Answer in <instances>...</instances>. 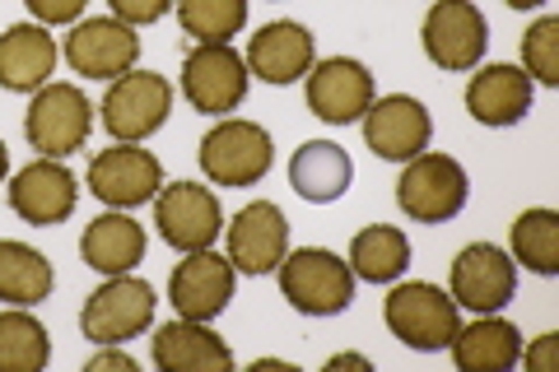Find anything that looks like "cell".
I'll return each mask as SVG.
<instances>
[{
	"label": "cell",
	"mask_w": 559,
	"mask_h": 372,
	"mask_svg": "<svg viewBox=\"0 0 559 372\" xmlns=\"http://www.w3.org/2000/svg\"><path fill=\"white\" fill-rule=\"evenodd\" d=\"M280 293L285 303L304 316H341L355 303V271L349 261L326 252V247H299V252H285V261L275 265Z\"/></svg>",
	"instance_id": "obj_1"
},
{
	"label": "cell",
	"mask_w": 559,
	"mask_h": 372,
	"mask_svg": "<svg viewBox=\"0 0 559 372\" xmlns=\"http://www.w3.org/2000/svg\"><path fill=\"white\" fill-rule=\"evenodd\" d=\"M382 322H388V331L406 349L439 353L452 345L462 316H457V303H452L448 289L429 285V279H401V285H392V293L382 298Z\"/></svg>",
	"instance_id": "obj_2"
},
{
	"label": "cell",
	"mask_w": 559,
	"mask_h": 372,
	"mask_svg": "<svg viewBox=\"0 0 559 372\" xmlns=\"http://www.w3.org/2000/svg\"><path fill=\"white\" fill-rule=\"evenodd\" d=\"M154 308H159V293L150 279H140L135 271L103 275V285L80 308V335L94 345H127L150 331Z\"/></svg>",
	"instance_id": "obj_3"
},
{
	"label": "cell",
	"mask_w": 559,
	"mask_h": 372,
	"mask_svg": "<svg viewBox=\"0 0 559 372\" xmlns=\"http://www.w3.org/2000/svg\"><path fill=\"white\" fill-rule=\"evenodd\" d=\"M471 196V182H466V168L457 164L452 154H415L406 158V168L396 177V205L401 215L415 219V224H448L466 209Z\"/></svg>",
	"instance_id": "obj_4"
},
{
	"label": "cell",
	"mask_w": 559,
	"mask_h": 372,
	"mask_svg": "<svg viewBox=\"0 0 559 372\" xmlns=\"http://www.w3.org/2000/svg\"><path fill=\"white\" fill-rule=\"evenodd\" d=\"M201 172L215 187H257L275 164L271 131L248 117H224L201 135Z\"/></svg>",
	"instance_id": "obj_5"
},
{
	"label": "cell",
	"mask_w": 559,
	"mask_h": 372,
	"mask_svg": "<svg viewBox=\"0 0 559 372\" xmlns=\"http://www.w3.org/2000/svg\"><path fill=\"white\" fill-rule=\"evenodd\" d=\"M90 131H94V103L84 98V88L61 84V80L57 84L47 80L24 112V140L43 158H66L84 149Z\"/></svg>",
	"instance_id": "obj_6"
},
{
	"label": "cell",
	"mask_w": 559,
	"mask_h": 372,
	"mask_svg": "<svg viewBox=\"0 0 559 372\" xmlns=\"http://www.w3.org/2000/svg\"><path fill=\"white\" fill-rule=\"evenodd\" d=\"M173 112V84L159 70H127L103 94V131L121 145H140L168 121Z\"/></svg>",
	"instance_id": "obj_7"
},
{
	"label": "cell",
	"mask_w": 559,
	"mask_h": 372,
	"mask_svg": "<svg viewBox=\"0 0 559 372\" xmlns=\"http://www.w3.org/2000/svg\"><path fill=\"white\" fill-rule=\"evenodd\" d=\"M248 84H252V70L229 43H197L182 57V94L205 117H224L242 108Z\"/></svg>",
	"instance_id": "obj_8"
},
{
	"label": "cell",
	"mask_w": 559,
	"mask_h": 372,
	"mask_svg": "<svg viewBox=\"0 0 559 372\" xmlns=\"http://www.w3.org/2000/svg\"><path fill=\"white\" fill-rule=\"evenodd\" d=\"M84 187L108 205V209H140L159 196L164 187V164L159 154L140 149V145H108L90 158V172H84Z\"/></svg>",
	"instance_id": "obj_9"
},
{
	"label": "cell",
	"mask_w": 559,
	"mask_h": 372,
	"mask_svg": "<svg viewBox=\"0 0 559 372\" xmlns=\"http://www.w3.org/2000/svg\"><path fill=\"white\" fill-rule=\"evenodd\" d=\"M154 228L173 252H205L224 233V209L201 182H164L154 196Z\"/></svg>",
	"instance_id": "obj_10"
},
{
	"label": "cell",
	"mask_w": 559,
	"mask_h": 372,
	"mask_svg": "<svg viewBox=\"0 0 559 372\" xmlns=\"http://www.w3.org/2000/svg\"><path fill=\"white\" fill-rule=\"evenodd\" d=\"M419 43H425V57L433 65L457 75V70H476L485 61L489 24L471 0H433L425 24H419Z\"/></svg>",
	"instance_id": "obj_11"
},
{
	"label": "cell",
	"mask_w": 559,
	"mask_h": 372,
	"mask_svg": "<svg viewBox=\"0 0 559 372\" xmlns=\"http://www.w3.org/2000/svg\"><path fill=\"white\" fill-rule=\"evenodd\" d=\"M66 61L75 75L84 80H117L135 70L140 61V33L131 24H121L117 14H94V20H80L70 24L66 33Z\"/></svg>",
	"instance_id": "obj_12"
},
{
	"label": "cell",
	"mask_w": 559,
	"mask_h": 372,
	"mask_svg": "<svg viewBox=\"0 0 559 372\" xmlns=\"http://www.w3.org/2000/svg\"><path fill=\"white\" fill-rule=\"evenodd\" d=\"M304 94H308V112L326 121V127H349L369 112V103L378 98L373 70L355 61V57H326L312 61V70L304 75Z\"/></svg>",
	"instance_id": "obj_13"
},
{
	"label": "cell",
	"mask_w": 559,
	"mask_h": 372,
	"mask_svg": "<svg viewBox=\"0 0 559 372\" xmlns=\"http://www.w3.org/2000/svg\"><path fill=\"white\" fill-rule=\"evenodd\" d=\"M518 293V261L495 242H471L452 261V303L466 312H503Z\"/></svg>",
	"instance_id": "obj_14"
},
{
	"label": "cell",
	"mask_w": 559,
	"mask_h": 372,
	"mask_svg": "<svg viewBox=\"0 0 559 372\" xmlns=\"http://www.w3.org/2000/svg\"><path fill=\"white\" fill-rule=\"evenodd\" d=\"M238 271L229 256L219 252H182V261L168 275V303L187 322H215V316L234 303Z\"/></svg>",
	"instance_id": "obj_15"
},
{
	"label": "cell",
	"mask_w": 559,
	"mask_h": 372,
	"mask_svg": "<svg viewBox=\"0 0 559 372\" xmlns=\"http://www.w3.org/2000/svg\"><path fill=\"white\" fill-rule=\"evenodd\" d=\"M364 145L388 164H406V158L425 154L433 140V117L419 98L411 94H382L369 103V112L359 117Z\"/></svg>",
	"instance_id": "obj_16"
},
{
	"label": "cell",
	"mask_w": 559,
	"mask_h": 372,
	"mask_svg": "<svg viewBox=\"0 0 559 372\" xmlns=\"http://www.w3.org/2000/svg\"><path fill=\"white\" fill-rule=\"evenodd\" d=\"M80 205V182L61 158H33L10 177V209L33 228L66 224Z\"/></svg>",
	"instance_id": "obj_17"
},
{
	"label": "cell",
	"mask_w": 559,
	"mask_h": 372,
	"mask_svg": "<svg viewBox=\"0 0 559 372\" xmlns=\"http://www.w3.org/2000/svg\"><path fill=\"white\" fill-rule=\"evenodd\" d=\"M289 252V219L275 201H252L229 219V261L238 275H275Z\"/></svg>",
	"instance_id": "obj_18"
},
{
	"label": "cell",
	"mask_w": 559,
	"mask_h": 372,
	"mask_svg": "<svg viewBox=\"0 0 559 372\" xmlns=\"http://www.w3.org/2000/svg\"><path fill=\"white\" fill-rule=\"evenodd\" d=\"M242 61L261 84H299L318 61V38L299 20H271L248 38Z\"/></svg>",
	"instance_id": "obj_19"
},
{
	"label": "cell",
	"mask_w": 559,
	"mask_h": 372,
	"mask_svg": "<svg viewBox=\"0 0 559 372\" xmlns=\"http://www.w3.org/2000/svg\"><path fill=\"white\" fill-rule=\"evenodd\" d=\"M536 84L522 65L495 61V65H476V75L466 84V112L480 127H518L532 112Z\"/></svg>",
	"instance_id": "obj_20"
},
{
	"label": "cell",
	"mask_w": 559,
	"mask_h": 372,
	"mask_svg": "<svg viewBox=\"0 0 559 372\" xmlns=\"http://www.w3.org/2000/svg\"><path fill=\"white\" fill-rule=\"evenodd\" d=\"M150 359L159 372H229L234 349L224 345V335L210 331V322H187V316H178V322L154 331Z\"/></svg>",
	"instance_id": "obj_21"
},
{
	"label": "cell",
	"mask_w": 559,
	"mask_h": 372,
	"mask_svg": "<svg viewBox=\"0 0 559 372\" xmlns=\"http://www.w3.org/2000/svg\"><path fill=\"white\" fill-rule=\"evenodd\" d=\"M61 47L47 33V24H10L0 33V88L10 94H38L57 70Z\"/></svg>",
	"instance_id": "obj_22"
},
{
	"label": "cell",
	"mask_w": 559,
	"mask_h": 372,
	"mask_svg": "<svg viewBox=\"0 0 559 372\" xmlns=\"http://www.w3.org/2000/svg\"><path fill=\"white\" fill-rule=\"evenodd\" d=\"M145 247H150L145 224H135L127 209H108V215H98L90 228H84L80 256L98 275H127L145 261Z\"/></svg>",
	"instance_id": "obj_23"
},
{
	"label": "cell",
	"mask_w": 559,
	"mask_h": 372,
	"mask_svg": "<svg viewBox=\"0 0 559 372\" xmlns=\"http://www.w3.org/2000/svg\"><path fill=\"white\" fill-rule=\"evenodd\" d=\"M349 182H355V164H349V154L336 140H308L289 158V187L312 205L341 201Z\"/></svg>",
	"instance_id": "obj_24"
},
{
	"label": "cell",
	"mask_w": 559,
	"mask_h": 372,
	"mask_svg": "<svg viewBox=\"0 0 559 372\" xmlns=\"http://www.w3.org/2000/svg\"><path fill=\"white\" fill-rule=\"evenodd\" d=\"M448 349L462 372H509L522 353V335L513 322H503L499 312H485L471 326H457Z\"/></svg>",
	"instance_id": "obj_25"
},
{
	"label": "cell",
	"mask_w": 559,
	"mask_h": 372,
	"mask_svg": "<svg viewBox=\"0 0 559 372\" xmlns=\"http://www.w3.org/2000/svg\"><path fill=\"white\" fill-rule=\"evenodd\" d=\"M57 289L51 261L20 238H0V303L10 308H38Z\"/></svg>",
	"instance_id": "obj_26"
},
{
	"label": "cell",
	"mask_w": 559,
	"mask_h": 372,
	"mask_svg": "<svg viewBox=\"0 0 559 372\" xmlns=\"http://www.w3.org/2000/svg\"><path fill=\"white\" fill-rule=\"evenodd\" d=\"M349 271L369 285H396L411 271V238L392 224H369L349 238Z\"/></svg>",
	"instance_id": "obj_27"
},
{
	"label": "cell",
	"mask_w": 559,
	"mask_h": 372,
	"mask_svg": "<svg viewBox=\"0 0 559 372\" xmlns=\"http://www.w3.org/2000/svg\"><path fill=\"white\" fill-rule=\"evenodd\" d=\"M509 256L522 261L532 275H559V215L546 205L522 209L509 233Z\"/></svg>",
	"instance_id": "obj_28"
},
{
	"label": "cell",
	"mask_w": 559,
	"mask_h": 372,
	"mask_svg": "<svg viewBox=\"0 0 559 372\" xmlns=\"http://www.w3.org/2000/svg\"><path fill=\"white\" fill-rule=\"evenodd\" d=\"M51 363V335L33 312H0V372H43Z\"/></svg>",
	"instance_id": "obj_29"
},
{
	"label": "cell",
	"mask_w": 559,
	"mask_h": 372,
	"mask_svg": "<svg viewBox=\"0 0 559 372\" xmlns=\"http://www.w3.org/2000/svg\"><path fill=\"white\" fill-rule=\"evenodd\" d=\"M173 10L197 43H229L248 28V0H173Z\"/></svg>",
	"instance_id": "obj_30"
},
{
	"label": "cell",
	"mask_w": 559,
	"mask_h": 372,
	"mask_svg": "<svg viewBox=\"0 0 559 372\" xmlns=\"http://www.w3.org/2000/svg\"><path fill=\"white\" fill-rule=\"evenodd\" d=\"M522 70L532 75V84H559V14H540L522 33Z\"/></svg>",
	"instance_id": "obj_31"
},
{
	"label": "cell",
	"mask_w": 559,
	"mask_h": 372,
	"mask_svg": "<svg viewBox=\"0 0 559 372\" xmlns=\"http://www.w3.org/2000/svg\"><path fill=\"white\" fill-rule=\"evenodd\" d=\"M108 10L117 14L121 24L140 28V24H159L164 14L173 10V0H108Z\"/></svg>",
	"instance_id": "obj_32"
},
{
	"label": "cell",
	"mask_w": 559,
	"mask_h": 372,
	"mask_svg": "<svg viewBox=\"0 0 559 372\" xmlns=\"http://www.w3.org/2000/svg\"><path fill=\"white\" fill-rule=\"evenodd\" d=\"M24 5L38 24H80V14L90 0H24Z\"/></svg>",
	"instance_id": "obj_33"
},
{
	"label": "cell",
	"mask_w": 559,
	"mask_h": 372,
	"mask_svg": "<svg viewBox=\"0 0 559 372\" xmlns=\"http://www.w3.org/2000/svg\"><path fill=\"white\" fill-rule=\"evenodd\" d=\"M555 349H559V335L546 331V335H536V345H527V349L518 353V363H522V368H532V372H550Z\"/></svg>",
	"instance_id": "obj_34"
},
{
	"label": "cell",
	"mask_w": 559,
	"mask_h": 372,
	"mask_svg": "<svg viewBox=\"0 0 559 372\" xmlns=\"http://www.w3.org/2000/svg\"><path fill=\"white\" fill-rule=\"evenodd\" d=\"M84 368L90 372H135V359L121 345H98V353Z\"/></svg>",
	"instance_id": "obj_35"
},
{
	"label": "cell",
	"mask_w": 559,
	"mask_h": 372,
	"mask_svg": "<svg viewBox=\"0 0 559 372\" xmlns=\"http://www.w3.org/2000/svg\"><path fill=\"white\" fill-rule=\"evenodd\" d=\"M322 368L326 372H336V368H364V372H373V359H369V353H331Z\"/></svg>",
	"instance_id": "obj_36"
},
{
	"label": "cell",
	"mask_w": 559,
	"mask_h": 372,
	"mask_svg": "<svg viewBox=\"0 0 559 372\" xmlns=\"http://www.w3.org/2000/svg\"><path fill=\"white\" fill-rule=\"evenodd\" d=\"M503 5H509V10H540L546 0H503Z\"/></svg>",
	"instance_id": "obj_37"
},
{
	"label": "cell",
	"mask_w": 559,
	"mask_h": 372,
	"mask_svg": "<svg viewBox=\"0 0 559 372\" xmlns=\"http://www.w3.org/2000/svg\"><path fill=\"white\" fill-rule=\"evenodd\" d=\"M10 177V149H5V140H0V182Z\"/></svg>",
	"instance_id": "obj_38"
},
{
	"label": "cell",
	"mask_w": 559,
	"mask_h": 372,
	"mask_svg": "<svg viewBox=\"0 0 559 372\" xmlns=\"http://www.w3.org/2000/svg\"><path fill=\"white\" fill-rule=\"evenodd\" d=\"M252 368H257V372H261V368H294V363H285V359H257V363H252Z\"/></svg>",
	"instance_id": "obj_39"
}]
</instances>
